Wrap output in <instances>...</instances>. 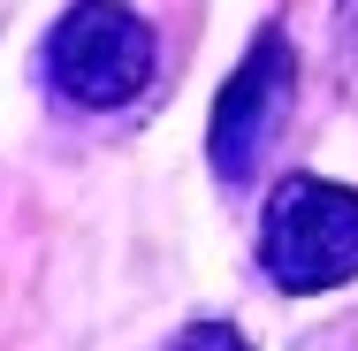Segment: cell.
<instances>
[{
  "label": "cell",
  "mask_w": 358,
  "mask_h": 351,
  "mask_svg": "<svg viewBox=\"0 0 358 351\" xmlns=\"http://www.w3.org/2000/svg\"><path fill=\"white\" fill-rule=\"evenodd\" d=\"M351 15H358V0H351Z\"/></svg>",
  "instance_id": "5"
},
{
  "label": "cell",
  "mask_w": 358,
  "mask_h": 351,
  "mask_svg": "<svg viewBox=\"0 0 358 351\" xmlns=\"http://www.w3.org/2000/svg\"><path fill=\"white\" fill-rule=\"evenodd\" d=\"M259 268L289 298L358 282V191L328 176H282L259 214Z\"/></svg>",
  "instance_id": "1"
},
{
  "label": "cell",
  "mask_w": 358,
  "mask_h": 351,
  "mask_svg": "<svg viewBox=\"0 0 358 351\" xmlns=\"http://www.w3.org/2000/svg\"><path fill=\"white\" fill-rule=\"evenodd\" d=\"M289 99H297V54H289V39L267 23L252 46H244V62H236V76L221 84L214 99V130H206V145H214V176L221 184H244L252 176V160L275 145V130L289 123Z\"/></svg>",
  "instance_id": "3"
},
{
  "label": "cell",
  "mask_w": 358,
  "mask_h": 351,
  "mask_svg": "<svg viewBox=\"0 0 358 351\" xmlns=\"http://www.w3.org/2000/svg\"><path fill=\"white\" fill-rule=\"evenodd\" d=\"M176 351H252L236 329H221V321H199L191 336H176Z\"/></svg>",
  "instance_id": "4"
},
{
  "label": "cell",
  "mask_w": 358,
  "mask_h": 351,
  "mask_svg": "<svg viewBox=\"0 0 358 351\" xmlns=\"http://www.w3.org/2000/svg\"><path fill=\"white\" fill-rule=\"evenodd\" d=\"M152 62H160L152 23L138 8H122V0H76L69 15L54 23V39H46L54 92L76 99V107H99V115L107 107H130L152 84Z\"/></svg>",
  "instance_id": "2"
}]
</instances>
